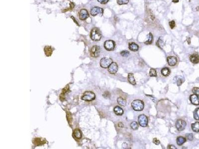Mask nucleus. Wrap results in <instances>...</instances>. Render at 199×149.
<instances>
[{
  "label": "nucleus",
  "mask_w": 199,
  "mask_h": 149,
  "mask_svg": "<svg viewBox=\"0 0 199 149\" xmlns=\"http://www.w3.org/2000/svg\"><path fill=\"white\" fill-rule=\"evenodd\" d=\"M89 16V14L88 12L86 9H81L79 13V17L81 21H84L88 18Z\"/></svg>",
  "instance_id": "9d476101"
},
{
  "label": "nucleus",
  "mask_w": 199,
  "mask_h": 149,
  "mask_svg": "<svg viewBox=\"0 0 199 149\" xmlns=\"http://www.w3.org/2000/svg\"><path fill=\"white\" fill-rule=\"evenodd\" d=\"M172 2H173V3H178V2H179V0H173Z\"/></svg>",
  "instance_id": "a18cd8bd"
},
{
  "label": "nucleus",
  "mask_w": 199,
  "mask_h": 149,
  "mask_svg": "<svg viewBox=\"0 0 199 149\" xmlns=\"http://www.w3.org/2000/svg\"><path fill=\"white\" fill-rule=\"evenodd\" d=\"M130 54V52L128 51H122L121 52V55L124 57H127Z\"/></svg>",
  "instance_id": "72a5a7b5"
},
{
  "label": "nucleus",
  "mask_w": 199,
  "mask_h": 149,
  "mask_svg": "<svg viewBox=\"0 0 199 149\" xmlns=\"http://www.w3.org/2000/svg\"><path fill=\"white\" fill-rule=\"evenodd\" d=\"M190 101L191 102L195 105H199V97L198 95L194 94L190 96Z\"/></svg>",
  "instance_id": "4468645a"
},
{
  "label": "nucleus",
  "mask_w": 199,
  "mask_h": 149,
  "mask_svg": "<svg viewBox=\"0 0 199 149\" xmlns=\"http://www.w3.org/2000/svg\"><path fill=\"white\" fill-rule=\"evenodd\" d=\"M161 43H163V41L161 39V38H160L159 39V40H158V42H157V45L158 46H159L160 47H161Z\"/></svg>",
  "instance_id": "58836bf2"
},
{
  "label": "nucleus",
  "mask_w": 199,
  "mask_h": 149,
  "mask_svg": "<svg viewBox=\"0 0 199 149\" xmlns=\"http://www.w3.org/2000/svg\"><path fill=\"white\" fill-rule=\"evenodd\" d=\"M161 72L162 75L165 77L168 76L170 74V72H171L170 69L168 68H167V67L163 68L161 70Z\"/></svg>",
  "instance_id": "b1692460"
},
{
  "label": "nucleus",
  "mask_w": 199,
  "mask_h": 149,
  "mask_svg": "<svg viewBox=\"0 0 199 149\" xmlns=\"http://www.w3.org/2000/svg\"><path fill=\"white\" fill-rule=\"evenodd\" d=\"M103 9L102 8H101L100 7H94L90 11V14L91 15L93 16H97L98 15H100L101 16H102L103 14Z\"/></svg>",
  "instance_id": "1a4fd4ad"
},
{
  "label": "nucleus",
  "mask_w": 199,
  "mask_h": 149,
  "mask_svg": "<svg viewBox=\"0 0 199 149\" xmlns=\"http://www.w3.org/2000/svg\"><path fill=\"white\" fill-rule=\"evenodd\" d=\"M91 38L93 41H99L102 38V34L100 30L98 28L92 29L90 34Z\"/></svg>",
  "instance_id": "f03ea898"
},
{
  "label": "nucleus",
  "mask_w": 199,
  "mask_h": 149,
  "mask_svg": "<svg viewBox=\"0 0 199 149\" xmlns=\"http://www.w3.org/2000/svg\"><path fill=\"white\" fill-rule=\"evenodd\" d=\"M44 51L47 57H50L53 53V50L51 46H46L44 48Z\"/></svg>",
  "instance_id": "a211bd4d"
},
{
  "label": "nucleus",
  "mask_w": 199,
  "mask_h": 149,
  "mask_svg": "<svg viewBox=\"0 0 199 149\" xmlns=\"http://www.w3.org/2000/svg\"><path fill=\"white\" fill-rule=\"evenodd\" d=\"M90 55L94 58L98 57L100 53V47L99 46H93L90 49Z\"/></svg>",
  "instance_id": "0eeeda50"
},
{
  "label": "nucleus",
  "mask_w": 199,
  "mask_h": 149,
  "mask_svg": "<svg viewBox=\"0 0 199 149\" xmlns=\"http://www.w3.org/2000/svg\"><path fill=\"white\" fill-rule=\"evenodd\" d=\"M153 41V36L151 33H150L148 35V39L147 41L145 42V44H150Z\"/></svg>",
  "instance_id": "c85d7f7f"
},
{
  "label": "nucleus",
  "mask_w": 199,
  "mask_h": 149,
  "mask_svg": "<svg viewBox=\"0 0 199 149\" xmlns=\"http://www.w3.org/2000/svg\"><path fill=\"white\" fill-rule=\"evenodd\" d=\"M67 120L69 123V124H70L72 121V115L70 112H67Z\"/></svg>",
  "instance_id": "2f4dec72"
},
{
  "label": "nucleus",
  "mask_w": 199,
  "mask_h": 149,
  "mask_svg": "<svg viewBox=\"0 0 199 149\" xmlns=\"http://www.w3.org/2000/svg\"><path fill=\"white\" fill-rule=\"evenodd\" d=\"M149 76L150 77H157L156 71L154 69H151L149 72Z\"/></svg>",
  "instance_id": "c756f323"
},
{
  "label": "nucleus",
  "mask_w": 199,
  "mask_h": 149,
  "mask_svg": "<svg viewBox=\"0 0 199 149\" xmlns=\"http://www.w3.org/2000/svg\"><path fill=\"white\" fill-rule=\"evenodd\" d=\"M190 61L194 64H197L199 62V55L197 54H194L190 56Z\"/></svg>",
  "instance_id": "dca6fc26"
},
{
  "label": "nucleus",
  "mask_w": 199,
  "mask_h": 149,
  "mask_svg": "<svg viewBox=\"0 0 199 149\" xmlns=\"http://www.w3.org/2000/svg\"><path fill=\"white\" fill-rule=\"evenodd\" d=\"M116 43L112 40H107L104 43V47L108 51H112L114 49Z\"/></svg>",
  "instance_id": "6e6552de"
},
{
  "label": "nucleus",
  "mask_w": 199,
  "mask_h": 149,
  "mask_svg": "<svg viewBox=\"0 0 199 149\" xmlns=\"http://www.w3.org/2000/svg\"><path fill=\"white\" fill-rule=\"evenodd\" d=\"M113 111H114L115 114H116L117 115H119V116H121L123 113V109L121 107H120V106H116L114 108Z\"/></svg>",
  "instance_id": "aec40b11"
},
{
  "label": "nucleus",
  "mask_w": 199,
  "mask_h": 149,
  "mask_svg": "<svg viewBox=\"0 0 199 149\" xmlns=\"http://www.w3.org/2000/svg\"><path fill=\"white\" fill-rule=\"evenodd\" d=\"M73 136L75 138L77 139H80L82 138V134L81 130L79 129H76L73 131Z\"/></svg>",
  "instance_id": "f3484780"
},
{
  "label": "nucleus",
  "mask_w": 199,
  "mask_h": 149,
  "mask_svg": "<svg viewBox=\"0 0 199 149\" xmlns=\"http://www.w3.org/2000/svg\"><path fill=\"white\" fill-rule=\"evenodd\" d=\"M118 70V66L117 64L115 62H112L110 66L108 67V71L110 74H116Z\"/></svg>",
  "instance_id": "9b49d317"
},
{
  "label": "nucleus",
  "mask_w": 199,
  "mask_h": 149,
  "mask_svg": "<svg viewBox=\"0 0 199 149\" xmlns=\"http://www.w3.org/2000/svg\"><path fill=\"white\" fill-rule=\"evenodd\" d=\"M118 126H119V127H121V128H122V127H123V125L122 124V123L120 122V123H119V124H118Z\"/></svg>",
  "instance_id": "79ce46f5"
},
{
  "label": "nucleus",
  "mask_w": 199,
  "mask_h": 149,
  "mask_svg": "<svg viewBox=\"0 0 199 149\" xmlns=\"http://www.w3.org/2000/svg\"><path fill=\"white\" fill-rule=\"evenodd\" d=\"M129 49L131 51L135 52L138 51V50L139 49V46L136 43L132 42L129 44Z\"/></svg>",
  "instance_id": "412c9836"
},
{
  "label": "nucleus",
  "mask_w": 199,
  "mask_h": 149,
  "mask_svg": "<svg viewBox=\"0 0 199 149\" xmlns=\"http://www.w3.org/2000/svg\"><path fill=\"white\" fill-rule=\"evenodd\" d=\"M118 103L121 106H125L127 104V102L124 99L122 98V97H119L117 99Z\"/></svg>",
  "instance_id": "a878e982"
},
{
  "label": "nucleus",
  "mask_w": 199,
  "mask_h": 149,
  "mask_svg": "<svg viewBox=\"0 0 199 149\" xmlns=\"http://www.w3.org/2000/svg\"><path fill=\"white\" fill-rule=\"evenodd\" d=\"M69 90V85H67L62 89V93L60 95V99L61 101H63L65 99V94Z\"/></svg>",
  "instance_id": "6ab92c4d"
},
{
  "label": "nucleus",
  "mask_w": 199,
  "mask_h": 149,
  "mask_svg": "<svg viewBox=\"0 0 199 149\" xmlns=\"http://www.w3.org/2000/svg\"><path fill=\"white\" fill-rule=\"evenodd\" d=\"M194 118L196 120H199V108H196L194 111Z\"/></svg>",
  "instance_id": "bb28decb"
},
{
  "label": "nucleus",
  "mask_w": 199,
  "mask_h": 149,
  "mask_svg": "<svg viewBox=\"0 0 199 149\" xmlns=\"http://www.w3.org/2000/svg\"><path fill=\"white\" fill-rule=\"evenodd\" d=\"M130 127L133 130H137L138 128V124L137 122L133 121L130 124Z\"/></svg>",
  "instance_id": "cd10ccee"
},
{
  "label": "nucleus",
  "mask_w": 199,
  "mask_h": 149,
  "mask_svg": "<svg viewBox=\"0 0 199 149\" xmlns=\"http://www.w3.org/2000/svg\"><path fill=\"white\" fill-rule=\"evenodd\" d=\"M33 143L35 146H41L46 143V141L44 139L36 138H35L33 140Z\"/></svg>",
  "instance_id": "ddd939ff"
},
{
  "label": "nucleus",
  "mask_w": 199,
  "mask_h": 149,
  "mask_svg": "<svg viewBox=\"0 0 199 149\" xmlns=\"http://www.w3.org/2000/svg\"><path fill=\"white\" fill-rule=\"evenodd\" d=\"M70 8L71 9H73V8L74 7V4H73V3H71L70 4Z\"/></svg>",
  "instance_id": "a19ab883"
},
{
  "label": "nucleus",
  "mask_w": 199,
  "mask_h": 149,
  "mask_svg": "<svg viewBox=\"0 0 199 149\" xmlns=\"http://www.w3.org/2000/svg\"><path fill=\"white\" fill-rule=\"evenodd\" d=\"M128 81L130 84L132 85H135L137 84L136 81L134 78L133 74L132 73H129L128 74Z\"/></svg>",
  "instance_id": "4be33fe9"
},
{
  "label": "nucleus",
  "mask_w": 199,
  "mask_h": 149,
  "mask_svg": "<svg viewBox=\"0 0 199 149\" xmlns=\"http://www.w3.org/2000/svg\"><path fill=\"white\" fill-rule=\"evenodd\" d=\"M174 81L178 86H180L185 81V78L182 76H178L174 78Z\"/></svg>",
  "instance_id": "2eb2a0df"
},
{
  "label": "nucleus",
  "mask_w": 199,
  "mask_h": 149,
  "mask_svg": "<svg viewBox=\"0 0 199 149\" xmlns=\"http://www.w3.org/2000/svg\"><path fill=\"white\" fill-rule=\"evenodd\" d=\"M117 1L119 5H125L129 3V0H117Z\"/></svg>",
  "instance_id": "7c9ffc66"
},
{
  "label": "nucleus",
  "mask_w": 199,
  "mask_h": 149,
  "mask_svg": "<svg viewBox=\"0 0 199 149\" xmlns=\"http://www.w3.org/2000/svg\"><path fill=\"white\" fill-rule=\"evenodd\" d=\"M131 106L134 110L140 111L143 110L144 108V103L142 101L139 100V99H136L132 102Z\"/></svg>",
  "instance_id": "f257e3e1"
},
{
  "label": "nucleus",
  "mask_w": 199,
  "mask_h": 149,
  "mask_svg": "<svg viewBox=\"0 0 199 149\" xmlns=\"http://www.w3.org/2000/svg\"><path fill=\"white\" fill-rule=\"evenodd\" d=\"M175 126L176 129L179 131H182L184 130L186 128V122L182 119H178L176 121Z\"/></svg>",
  "instance_id": "423d86ee"
},
{
  "label": "nucleus",
  "mask_w": 199,
  "mask_h": 149,
  "mask_svg": "<svg viewBox=\"0 0 199 149\" xmlns=\"http://www.w3.org/2000/svg\"><path fill=\"white\" fill-rule=\"evenodd\" d=\"M169 25L171 29H173L175 26V22L174 21H172L169 23Z\"/></svg>",
  "instance_id": "e433bc0d"
},
{
  "label": "nucleus",
  "mask_w": 199,
  "mask_h": 149,
  "mask_svg": "<svg viewBox=\"0 0 199 149\" xmlns=\"http://www.w3.org/2000/svg\"><path fill=\"white\" fill-rule=\"evenodd\" d=\"M103 96H104V97H108L110 96V94H109V93H108V94H106V93H104V94L103 95Z\"/></svg>",
  "instance_id": "37998d69"
},
{
  "label": "nucleus",
  "mask_w": 199,
  "mask_h": 149,
  "mask_svg": "<svg viewBox=\"0 0 199 149\" xmlns=\"http://www.w3.org/2000/svg\"><path fill=\"white\" fill-rule=\"evenodd\" d=\"M167 62L168 63V65L170 66H175L177 64L178 61L177 58L175 56H169L168 57H167Z\"/></svg>",
  "instance_id": "f8f14e48"
},
{
  "label": "nucleus",
  "mask_w": 199,
  "mask_h": 149,
  "mask_svg": "<svg viewBox=\"0 0 199 149\" xmlns=\"http://www.w3.org/2000/svg\"><path fill=\"white\" fill-rule=\"evenodd\" d=\"M95 94L91 91H86L83 94L81 98L86 102H91L95 99Z\"/></svg>",
  "instance_id": "7ed1b4c3"
},
{
  "label": "nucleus",
  "mask_w": 199,
  "mask_h": 149,
  "mask_svg": "<svg viewBox=\"0 0 199 149\" xmlns=\"http://www.w3.org/2000/svg\"><path fill=\"white\" fill-rule=\"evenodd\" d=\"M71 18H72L73 19V20H74V22H75V23H76V24H77V25H78V23H77V22H76V21H75V19H74V17H73V16H71Z\"/></svg>",
  "instance_id": "c03bdc74"
},
{
  "label": "nucleus",
  "mask_w": 199,
  "mask_h": 149,
  "mask_svg": "<svg viewBox=\"0 0 199 149\" xmlns=\"http://www.w3.org/2000/svg\"><path fill=\"white\" fill-rule=\"evenodd\" d=\"M192 92L194 94L199 96V88L197 87H194L192 89Z\"/></svg>",
  "instance_id": "473e14b6"
},
{
  "label": "nucleus",
  "mask_w": 199,
  "mask_h": 149,
  "mask_svg": "<svg viewBox=\"0 0 199 149\" xmlns=\"http://www.w3.org/2000/svg\"><path fill=\"white\" fill-rule=\"evenodd\" d=\"M138 121L140 126L142 127H145L148 125V118L144 114H141L138 116Z\"/></svg>",
  "instance_id": "39448f33"
},
{
  "label": "nucleus",
  "mask_w": 199,
  "mask_h": 149,
  "mask_svg": "<svg viewBox=\"0 0 199 149\" xmlns=\"http://www.w3.org/2000/svg\"><path fill=\"white\" fill-rule=\"evenodd\" d=\"M97 1L102 4H106L108 2L109 0H97Z\"/></svg>",
  "instance_id": "4c0bfd02"
},
{
  "label": "nucleus",
  "mask_w": 199,
  "mask_h": 149,
  "mask_svg": "<svg viewBox=\"0 0 199 149\" xmlns=\"http://www.w3.org/2000/svg\"><path fill=\"white\" fill-rule=\"evenodd\" d=\"M112 60L108 57H104L100 61V66L103 68H108L112 63Z\"/></svg>",
  "instance_id": "20e7f679"
},
{
  "label": "nucleus",
  "mask_w": 199,
  "mask_h": 149,
  "mask_svg": "<svg viewBox=\"0 0 199 149\" xmlns=\"http://www.w3.org/2000/svg\"><path fill=\"white\" fill-rule=\"evenodd\" d=\"M186 138L180 136L177 138V144L179 146L182 145L184 143L186 142Z\"/></svg>",
  "instance_id": "5701e85b"
},
{
  "label": "nucleus",
  "mask_w": 199,
  "mask_h": 149,
  "mask_svg": "<svg viewBox=\"0 0 199 149\" xmlns=\"http://www.w3.org/2000/svg\"><path fill=\"white\" fill-rule=\"evenodd\" d=\"M153 143L154 144L157 145H159V144L160 143V141L158 140V139H157V138H155L153 139Z\"/></svg>",
  "instance_id": "c9c22d12"
},
{
  "label": "nucleus",
  "mask_w": 199,
  "mask_h": 149,
  "mask_svg": "<svg viewBox=\"0 0 199 149\" xmlns=\"http://www.w3.org/2000/svg\"><path fill=\"white\" fill-rule=\"evenodd\" d=\"M186 138L189 141H192L193 139V135L192 133H188L186 135Z\"/></svg>",
  "instance_id": "f704fd0d"
},
{
  "label": "nucleus",
  "mask_w": 199,
  "mask_h": 149,
  "mask_svg": "<svg viewBox=\"0 0 199 149\" xmlns=\"http://www.w3.org/2000/svg\"><path fill=\"white\" fill-rule=\"evenodd\" d=\"M192 130L195 132H199V122H196L191 125Z\"/></svg>",
  "instance_id": "393cba45"
},
{
  "label": "nucleus",
  "mask_w": 199,
  "mask_h": 149,
  "mask_svg": "<svg viewBox=\"0 0 199 149\" xmlns=\"http://www.w3.org/2000/svg\"><path fill=\"white\" fill-rule=\"evenodd\" d=\"M168 149H176V148L174 146V145H169L168 146Z\"/></svg>",
  "instance_id": "ea45409f"
}]
</instances>
